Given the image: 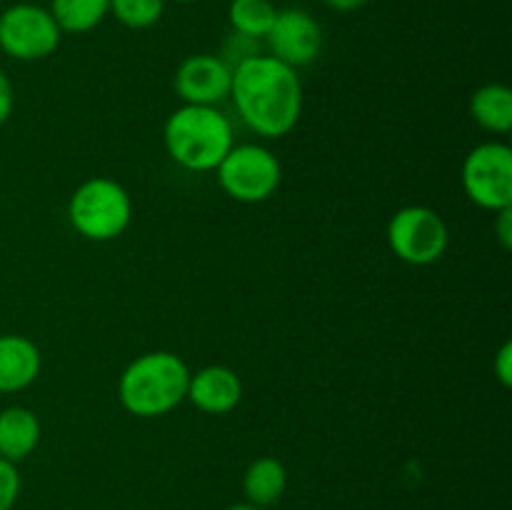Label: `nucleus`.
Instances as JSON below:
<instances>
[{
  "mask_svg": "<svg viewBox=\"0 0 512 510\" xmlns=\"http://www.w3.org/2000/svg\"><path fill=\"white\" fill-rule=\"evenodd\" d=\"M230 98L240 120L263 138H283L303 113V83L298 70L270 53L250 55L233 68Z\"/></svg>",
  "mask_w": 512,
  "mask_h": 510,
  "instance_id": "nucleus-1",
  "label": "nucleus"
},
{
  "mask_svg": "<svg viewBox=\"0 0 512 510\" xmlns=\"http://www.w3.org/2000/svg\"><path fill=\"white\" fill-rule=\"evenodd\" d=\"M190 368L170 350H150L125 365L118 380L120 405L135 418H160L178 408L188 393Z\"/></svg>",
  "mask_w": 512,
  "mask_h": 510,
  "instance_id": "nucleus-2",
  "label": "nucleus"
},
{
  "mask_svg": "<svg viewBox=\"0 0 512 510\" xmlns=\"http://www.w3.org/2000/svg\"><path fill=\"white\" fill-rule=\"evenodd\" d=\"M170 160L190 173H210L233 148L230 120L213 105H180L163 125Z\"/></svg>",
  "mask_w": 512,
  "mask_h": 510,
  "instance_id": "nucleus-3",
  "label": "nucleus"
},
{
  "mask_svg": "<svg viewBox=\"0 0 512 510\" xmlns=\"http://www.w3.org/2000/svg\"><path fill=\"white\" fill-rule=\"evenodd\" d=\"M68 220L83 238L108 243L128 230L133 220V200L118 180L95 175L70 195Z\"/></svg>",
  "mask_w": 512,
  "mask_h": 510,
  "instance_id": "nucleus-4",
  "label": "nucleus"
},
{
  "mask_svg": "<svg viewBox=\"0 0 512 510\" xmlns=\"http://www.w3.org/2000/svg\"><path fill=\"white\" fill-rule=\"evenodd\" d=\"M215 173H218V185L225 195L248 205L265 203L268 198H273L283 180L280 160L265 145L258 143L233 145L228 155L220 160Z\"/></svg>",
  "mask_w": 512,
  "mask_h": 510,
  "instance_id": "nucleus-5",
  "label": "nucleus"
},
{
  "mask_svg": "<svg viewBox=\"0 0 512 510\" xmlns=\"http://www.w3.org/2000/svg\"><path fill=\"white\" fill-rule=\"evenodd\" d=\"M388 245L403 263L423 268L438 263L450 245V233L438 210L428 205H405L390 218Z\"/></svg>",
  "mask_w": 512,
  "mask_h": 510,
  "instance_id": "nucleus-6",
  "label": "nucleus"
},
{
  "mask_svg": "<svg viewBox=\"0 0 512 510\" xmlns=\"http://www.w3.org/2000/svg\"><path fill=\"white\" fill-rule=\"evenodd\" d=\"M460 180L468 200L478 208L490 213L512 208V148L500 140L475 145L465 155Z\"/></svg>",
  "mask_w": 512,
  "mask_h": 510,
  "instance_id": "nucleus-7",
  "label": "nucleus"
},
{
  "mask_svg": "<svg viewBox=\"0 0 512 510\" xmlns=\"http://www.w3.org/2000/svg\"><path fill=\"white\" fill-rule=\"evenodd\" d=\"M60 40L63 33L45 5L13 3L0 13V50L8 58L45 60L60 48Z\"/></svg>",
  "mask_w": 512,
  "mask_h": 510,
  "instance_id": "nucleus-8",
  "label": "nucleus"
},
{
  "mask_svg": "<svg viewBox=\"0 0 512 510\" xmlns=\"http://www.w3.org/2000/svg\"><path fill=\"white\" fill-rule=\"evenodd\" d=\"M265 43H268L273 58L298 70L318 60L320 50H323V28L308 10L285 8L275 15V23L265 35Z\"/></svg>",
  "mask_w": 512,
  "mask_h": 510,
  "instance_id": "nucleus-9",
  "label": "nucleus"
},
{
  "mask_svg": "<svg viewBox=\"0 0 512 510\" xmlns=\"http://www.w3.org/2000/svg\"><path fill=\"white\" fill-rule=\"evenodd\" d=\"M233 68L220 55L198 53L185 58L175 70V93L185 105H218L230 98Z\"/></svg>",
  "mask_w": 512,
  "mask_h": 510,
  "instance_id": "nucleus-10",
  "label": "nucleus"
},
{
  "mask_svg": "<svg viewBox=\"0 0 512 510\" xmlns=\"http://www.w3.org/2000/svg\"><path fill=\"white\" fill-rule=\"evenodd\" d=\"M185 400H190L200 413L225 415L243 400V380L228 365H205L190 373Z\"/></svg>",
  "mask_w": 512,
  "mask_h": 510,
  "instance_id": "nucleus-11",
  "label": "nucleus"
},
{
  "mask_svg": "<svg viewBox=\"0 0 512 510\" xmlns=\"http://www.w3.org/2000/svg\"><path fill=\"white\" fill-rule=\"evenodd\" d=\"M43 368L40 348L18 333L0 335V393H20L38 380Z\"/></svg>",
  "mask_w": 512,
  "mask_h": 510,
  "instance_id": "nucleus-12",
  "label": "nucleus"
},
{
  "mask_svg": "<svg viewBox=\"0 0 512 510\" xmlns=\"http://www.w3.org/2000/svg\"><path fill=\"white\" fill-rule=\"evenodd\" d=\"M38 415L25 405H10L0 410V458L10 463H20L35 453L40 443Z\"/></svg>",
  "mask_w": 512,
  "mask_h": 510,
  "instance_id": "nucleus-13",
  "label": "nucleus"
},
{
  "mask_svg": "<svg viewBox=\"0 0 512 510\" xmlns=\"http://www.w3.org/2000/svg\"><path fill=\"white\" fill-rule=\"evenodd\" d=\"M285 488H288V470L278 458L263 455L245 468L243 493L250 505L270 508L283 498Z\"/></svg>",
  "mask_w": 512,
  "mask_h": 510,
  "instance_id": "nucleus-14",
  "label": "nucleus"
},
{
  "mask_svg": "<svg viewBox=\"0 0 512 510\" xmlns=\"http://www.w3.org/2000/svg\"><path fill=\"white\" fill-rule=\"evenodd\" d=\"M470 115L483 130L495 135L512 130V90L503 83H485L470 98Z\"/></svg>",
  "mask_w": 512,
  "mask_h": 510,
  "instance_id": "nucleus-15",
  "label": "nucleus"
},
{
  "mask_svg": "<svg viewBox=\"0 0 512 510\" xmlns=\"http://www.w3.org/2000/svg\"><path fill=\"white\" fill-rule=\"evenodd\" d=\"M50 15L60 33L83 35L98 28L110 15V0H50Z\"/></svg>",
  "mask_w": 512,
  "mask_h": 510,
  "instance_id": "nucleus-16",
  "label": "nucleus"
},
{
  "mask_svg": "<svg viewBox=\"0 0 512 510\" xmlns=\"http://www.w3.org/2000/svg\"><path fill=\"white\" fill-rule=\"evenodd\" d=\"M278 8L273 0H230L228 23L233 33L253 40H265L275 23Z\"/></svg>",
  "mask_w": 512,
  "mask_h": 510,
  "instance_id": "nucleus-17",
  "label": "nucleus"
},
{
  "mask_svg": "<svg viewBox=\"0 0 512 510\" xmlns=\"http://www.w3.org/2000/svg\"><path fill=\"white\" fill-rule=\"evenodd\" d=\"M168 0H110V15L130 30H148L160 23Z\"/></svg>",
  "mask_w": 512,
  "mask_h": 510,
  "instance_id": "nucleus-18",
  "label": "nucleus"
},
{
  "mask_svg": "<svg viewBox=\"0 0 512 510\" xmlns=\"http://www.w3.org/2000/svg\"><path fill=\"white\" fill-rule=\"evenodd\" d=\"M20 495L18 465L0 458V510H13Z\"/></svg>",
  "mask_w": 512,
  "mask_h": 510,
  "instance_id": "nucleus-19",
  "label": "nucleus"
},
{
  "mask_svg": "<svg viewBox=\"0 0 512 510\" xmlns=\"http://www.w3.org/2000/svg\"><path fill=\"white\" fill-rule=\"evenodd\" d=\"M493 370H495V375H498L500 383H503L505 388H510L512 385V343L510 340H505V343L500 345L498 355H495Z\"/></svg>",
  "mask_w": 512,
  "mask_h": 510,
  "instance_id": "nucleus-20",
  "label": "nucleus"
},
{
  "mask_svg": "<svg viewBox=\"0 0 512 510\" xmlns=\"http://www.w3.org/2000/svg\"><path fill=\"white\" fill-rule=\"evenodd\" d=\"M13 105H15L13 83H10L8 75L0 70V125L8 123V118L13 115Z\"/></svg>",
  "mask_w": 512,
  "mask_h": 510,
  "instance_id": "nucleus-21",
  "label": "nucleus"
},
{
  "mask_svg": "<svg viewBox=\"0 0 512 510\" xmlns=\"http://www.w3.org/2000/svg\"><path fill=\"white\" fill-rule=\"evenodd\" d=\"M498 223H495V233H498L500 243H503L505 250L512 248V208L498 210Z\"/></svg>",
  "mask_w": 512,
  "mask_h": 510,
  "instance_id": "nucleus-22",
  "label": "nucleus"
},
{
  "mask_svg": "<svg viewBox=\"0 0 512 510\" xmlns=\"http://www.w3.org/2000/svg\"><path fill=\"white\" fill-rule=\"evenodd\" d=\"M323 3L335 13H355V10L368 5V0H323Z\"/></svg>",
  "mask_w": 512,
  "mask_h": 510,
  "instance_id": "nucleus-23",
  "label": "nucleus"
},
{
  "mask_svg": "<svg viewBox=\"0 0 512 510\" xmlns=\"http://www.w3.org/2000/svg\"><path fill=\"white\" fill-rule=\"evenodd\" d=\"M225 510H265V508H258V505H250V503H238V505H230V508Z\"/></svg>",
  "mask_w": 512,
  "mask_h": 510,
  "instance_id": "nucleus-24",
  "label": "nucleus"
},
{
  "mask_svg": "<svg viewBox=\"0 0 512 510\" xmlns=\"http://www.w3.org/2000/svg\"><path fill=\"white\" fill-rule=\"evenodd\" d=\"M173 3H180V5H188V3H195V0H173Z\"/></svg>",
  "mask_w": 512,
  "mask_h": 510,
  "instance_id": "nucleus-25",
  "label": "nucleus"
}]
</instances>
